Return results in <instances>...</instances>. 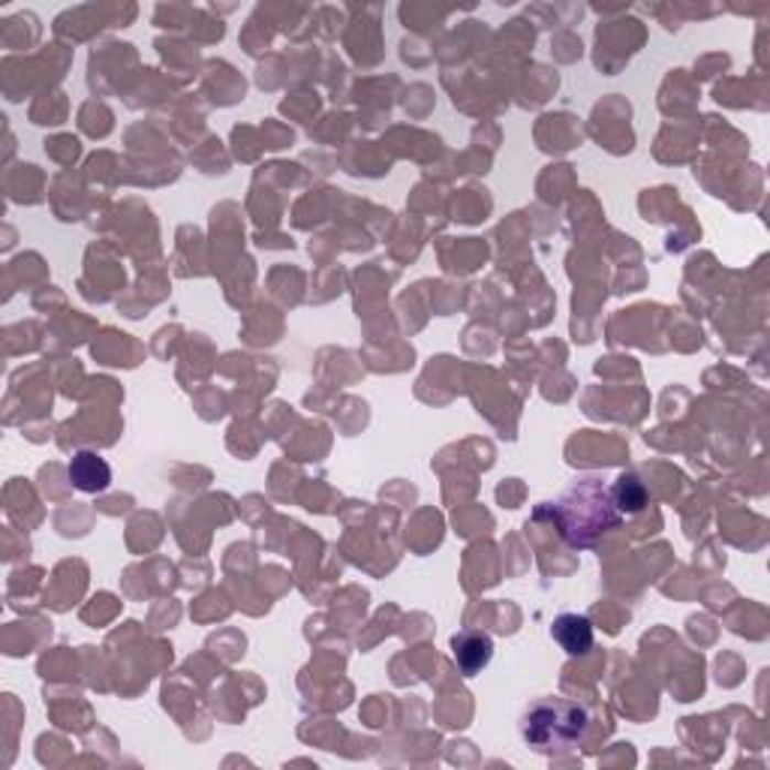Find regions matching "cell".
<instances>
[{"instance_id":"6da1fadb","label":"cell","mask_w":770,"mask_h":770,"mask_svg":"<svg viewBox=\"0 0 770 770\" xmlns=\"http://www.w3.org/2000/svg\"><path fill=\"white\" fill-rule=\"evenodd\" d=\"M536 518H551L563 542L578 551L593 547L608 530H615L623 521L611 497V485H605L603 479L575 481L557 502H545L542 509H536Z\"/></svg>"},{"instance_id":"7a4b0ae2","label":"cell","mask_w":770,"mask_h":770,"mask_svg":"<svg viewBox=\"0 0 770 770\" xmlns=\"http://www.w3.org/2000/svg\"><path fill=\"white\" fill-rule=\"evenodd\" d=\"M521 740L542 756L570 752L587 737L590 714L566 698H539L521 716Z\"/></svg>"},{"instance_id":"3957f363","label":"cell","mask_w":770,"mask_h":770,"mask_svg":"<svg viewBox=\"0 0 770 770\" xmlns=\"http://www.w3.org/2000/svg\"><path fill=\"white\" fill-rule=\"evenodd\" d=\"M452 657L464 677H476L481 669H488L494 659V641L488 632L467 629L452 638Z\"/></svg>"},{"instance_id":"277c9868","label":"cell","mask_w":770,"mask_h":770,"mask_svg":"<svg viewBox=\"0 0 770 770\" xmlns=\"http://www.w3.org/2000/svg\"><path fill=\"white\" fill-rule=\"evenodd\" d=\"M69 481L85 494H102L112 485V467L97 452H76L69 460Z\"/></svg>"},{"instance_id":"5b68a950","label":"cell","mask_w":770,"mask_h":770,"mask_svg":"<svg viewBox=\"0 0 770 770\" xmlns=\"http://www.w3.org/2000/svg\"><path fill=\"white\" fill-rule=\"evenodd\" d=\"M551 638L570 657H584L593 648V623L584 615H560L551 623Z\"/></svg>"},{"instance_id":"8992f818","label":"cell","mask_w":770,"mask_h":770,"mask_svg":"<svg viewBox=\"0 0 770 770\" xmlns=\"http://www.w3.org/2000/svg\"><path fill=\"white\" fill-rule=\"evenodd\" d=\"M611 497H615V506L620 509V514H638L644 512V506H648V488H644V481L638 479L636 473H623L611 485Z\"/></svg>"}]
</instances>
